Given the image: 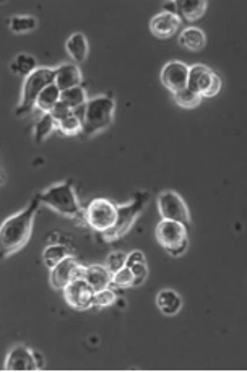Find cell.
I'll return each mask as SVG.
<instances>
[{
  "label": "cell",
  "mask_w": 247,
  "mask_h": 372,
  "mask_svg": "<svg viewBox=\"0 0 247 372\" xmlns=\"http://www.w3.org/2000/svg\"><path fill=\"white\" fill-rule=\"evenodd\" d=\"M173 98L178 106H180L183 109H196L198 104L202 103V95L196 93V91L184 88L178 91V93H173Z\"/></svg>",
  "instance_id": "4316f807"
},
{
  "label": "cell",
  "mask_w": 247,
  "mask_h": 372,
  "mask_svg": "<svg viewBox=\"0 0 247 372\" xmlns=\"http://www.w3.org/2000/svg\"><path fill=\"white\" fill-rule=\"evenodd\" d=\"M57 130V122L51 112H43L41 119L34 124V142L43 143L49 135Z\"/></svg>",
  "instance_id": "cb8c5ba5"
},
{
  "label": "cell",
  "mask_w": 247,
  "mask_h": 372,
  "mask_svg": "<svg viewBox=\"0 0 247 372\" xmlns=\"http://www.w3.org/2000/svg\"><path fill=\"white\" fill-rule=\"evenodd\" d=\"M174 5L179 16H183L187 21H196L204 16L209 2H205V0H179V2H174Z\"/></svg>",
  "instance_id": "ac0fdd59"
},
{
  "label": "cell",
  "mask_w": 247,
  "mask_h": 372,
  "mask_svg": "<svg viewBox=\"0 0 247 372\" xmlns=\"http://www.w3.org/2000/svg\"><path fill=\"white\" fill-rule=\"evenodd\" d=\"M64 297L70 308L85 310V309H90L93 306L95 291H93V288L85 282V278H78L65 288Z\"/></svg>",
  "instance_id": "8fae6325"
},
{
  "label": "cell",
  "mask_w": 247,
  "mask_h": 372,
  "mask_svg": "<svg viewBox=\"0 0 247 372\" xmlns=\"http://www.w3.org/2000/svg\"><path fill=\"white\" fill-rule=\"evenodd\" d=\"M10 70L13 75L26 78V77H30L34 70H38V62L33 55L19 54L10 64Z\"/></svg>",
  "instance_id": "603a6c76"
},
{
  "label": "cell",
  "mask_w": 247,
  "mask_h": 372,
  "mask_svg": "<svg viewBox=\"0 0 247 372\" xmlns=\"http://www.w3.org/2000/svg\"><path fill=\"white\" fill-rule=\"evenodd\" d=\"M38 197H39V200H41V203L54 208L57 213L64 214V216H69V218L82 216L83 212L80 208V203H78L77 194H75L72 182L56 184V186L49 187L47 190L38 194Z\"/></svg>",
  "instance_id": "277c9868"
},
{
  "label": "cell",
  "mask_w": 247,
  "mask_h": 372,
  "mask_svg": "<svg viewBox=\"0 0 247 372\" xmlns=\"http://www.w3.org/2000/svg\"><path fill=\"white\" fill-rule=\"evenodd\" d=\"M222 78L204 64H196L189 69L187 88L202 95V98H213L222 91Z\"/></svg>",
  "instance_id": "ba28073f"
},
{
  "label": "cell",
  "mask_w": 247,
  "mask_h": 372,
  "mask_svg": "<svg viewBox=\"0 0 247 372\" xmlns=\"http://www.w3.org/2000/svg\"><path fill=\"white\" fill-rule=\"evenodd\" d=\"M117 295L113 291V288H108V290L95 293V297H93V306L95 308H108V306H113L116 303Z\"/></svg>",
  "instance_id": "4dcf8cb0"
},
{
  "label": "cell",
  "mask_w": 247,
  "mask_h": 372,
  "mask_svg": "<svg viewBox=\"0 0 247 372\" xmlns=\"http://www.w3.org/2000/svg\"><path fill=\"white\" fill-rule=\"evenodd\" d=\"M5 371H38V362L36 358H34V351L30 349L25 345H19L8 353L5 366H3Z\"/></svg>",
  "instance_id": "4fadbf2b"
},
{
  "label": "cell",
  "mask_w": 247,
  "mask_h": 372,
  "mask_svg": "<svg viewBox=\"0 0 247 372\" xmlns=\"http://www.w3.org/2000/svg\"><path fill=\"white\" fill-rule=\"evenodd\" d=\"M179 45L192 52L202 51L207 45V36H205L204 29H200V28L184 29L179 36Z\"/></svg>",
  "instance_id": "ffe728a7"
},
{
  "label": "cell",
  "mask_w": 247,
  "mask_h": 372,
  "mask_svg": "<svg viewBox=\"0 0 247 372\" xmlns=\"http://www.w3.org/2000/svg\"><path fill=\"white\" fill-rule=\"evenodd\" d=\"M39 205H41V200L38 195H34L28 207L3 221L2 230H0V244H2L3 257L19 252L21 247L28 244Z\"/></svg>",
  "instance_id": "6da1fadb"
},
{
  "label": "cell",
  "mask_w": 247,
  "mask_h": 372,
  "mask_svg": "<svg viewBox=\"0 0 247 372\" xmlns=\"http://www.w3.org/2000/svg\"><path fill=\"white\" fill-rule=\"evenodd\" d=\"M52 83H56V69L39 67L30 77H26L21 90V101L15 111L16 116H23L36 106L39 95Z\"/></svg>",
  "instance_id": "5b68a950"
},
{
  "label": "cell",
  "mask_w": 247,
  "mask_h": 372,
  "mask_svg": "<svg viewBox=\"0 0 247 372\" xmlns=\"http://www.w3.org/2000/svg\"><path fill=\"white\" fill-rule=\"evenodd\" d=\"M85 269L86 266H83L75 257L69 256L51 270V286L57 291H64L75 280L85 277Z\"/></svg>",
  "instance_id": "30bf717a"
},
{
  "label": "cell",
  "mask_w": 247,
  "mask_h": 372,
  "mask_svg": "<svg viewBox=\"0 0 247 372\" xmlns=\"http://www.w3.org/2000/svg\"><path fill=\"white\" fill-rule=\"evenodd\" d=\"M127 266H129L135 275L134 286H140V284L145 283V280H147L148 277V265H147V259H145L143 252L134 251L132 253H129V257H127Z\"/></svg>",
  "instance_id": "44dd1931"
},
{
  "label": "cell",
  "mask_w": 247,
  "mask_h": 372,
  "mask_svg": "<svg viewBox=\"0 0 247 372\" xmlns=\"http://www.w3.org/2000/svg\"><path fill=\"white\" fill-rule=\"evenodd\" d=\"M189 65L179 60H171L161 70V83L166 86L171 93L187 88L189 83Z\"/></svg>",
  "instance_id": "7c38bea8"
},
{
  "label": "cell",
  "mask_w": 247,
  "mask_h": 372,
  "mask_svg": "<svg viewBox=\"0 0 247 372\" xmlns=\"http://www.w3.org/2000/svg\"><path fill=\"white\" fill-rule=\"evenodd\" d=\"M85 282L93 288V291L98 293L108 290L113 284V273L108 270V266L103 265H90L85 269Z\"/></svg>",
  "instance_id": "9a60e30c"
},
{
  "label": "cell",
  "mask_w": 247,
  "mask_h": 372,
  "mask_svg": "<svg viewBox=\"0 0 247 372\" xmlns=\"http://www.w3.org/2000/svg\"><path fill=\"white\" fill-rule=\"evenodd\" d=\"M65 49L75 62H85L88 57V39L83 33H73L65 42Z\"/></svg>",
  "instance_id": "d6986e66"
},
{
  "label": "cell",
  "mask_w": 247,
  "mask_h": 372,
  "mask_svg": "<svg viewBox=\"0 0 247 372\" xmlns=\"http://www.w3.org/2000/svg\"><path fill=\"white\" fill-rule=\"evenodd\" d=\"M114 111H116V101L111 95H101L88 99L82 134L86 137H95L103 132L113 124Z\"/></svg>",
  "instance_id": "7a4b0ae2"
},
{
  "label": "cell",
  "mask_w": 247,
  "mask_h": 372,
  "mask_svg": "<svg viewBox=\"0 0 247 372\" xmlns=\"http://www.w3.org/2000/svg\"><path fill=\"white\" fill-rule=\"evenodd\" d=\"M60 101L67 104L69 108H72L73 111L75 109L85 106V104L88 103V98H86V91L83 86H75V88H70V90H65L62 91V96H60Z\"/></svg>",
  "instance_id": "d4e9b609"
},
{
  "label": "cell",
  "mask_w": 247,
  "mask_h": 372,
  "mask_svg": "<svg viewBox=\"0 0 247 372\" xmlns=\"http://www.w3.org/2000/svg\"><path fill=\"white\" fill-rule=\"evenodd\" d=\"M34 358H36V362H38V367H39V369H43V367H44L43 354L39 353V351H34Z\"/></svg>",
  "instance_id": "836d02e7"
},
{
  "label": "cell",
  "mask_w": 247,
  "mask_h": 372,
  "mask_svg": "<svg viewBox=\"0 0 247 372\" xmlns=\"http://www.w3.org/2000/svg\"><path fill=\"white\" fill-rule=\"evenodd\" d=\"M10 29L15 34H25L31 33L38 28V20L33 15H19L10 18Z\"/></svg>",
  "instance_id": "484cf974"
},
{
  "label": "cell",
  "mask_w": 247,
  "mask_h": 372,
  "mask_svg": "<svg viewBox=\"0 0 247 372\" xmlns=\"http://www.w3.org/2000/svg\"><path fill=\"white\" fill-rule=\"evenodd\" d=\"M156 306L161 310V314L167 317L178 316L183 309V297L174 290H163L156 296Z\"/></svg>",
  "instance_id": "e0dca14e"
},
{
  "label": "cell",
  "mask_w": 247,
  "mask_h": 372,
  "mask_svg": "<svg viewBox=\"0 0 247 372\" xmlns=\"http://www.w3.org/2000/svg\"><path fill=\"white\" fill-rule=\"evenodd\" d=\"M156 203L163 220L178 221L189 226V223H191V213H189L187 205H185L183 197H180L178 192L163 190L161 194L158 195Z\"/></svg>",
  "instance_id": "9c48e42d"
},
{
  "label": "cell",
  "mask_w": 247,
  "mask_h": 372,
  "mask_svg": "<svg viewBox=\"0 0 247 372\" xmlns=\"http://www.w3.org/2000/svg\"><path fill=\"white\" fill-rule=\"evenodd\" d=\"M154 234H156L158 244H160L169 256L179 257L187 251V226L183 225V223L161 220L158 223Z\"/></svg>",
  "instance_id": "8992f818"
},
{
  "label": "cell",
  "mask_w": 247,
  "mask_h": 372,
  "mask_svg": "<svg viewBox=\"0 0 247 372\" xmlns=\"http://www.w3.org/2000/svg\"><path fill=\"white\" fill-rule=\"evenodd\" d=\"M60 96H62L60 88L56 85V83H52V85L47 86V88L44 90L41 95H39V98L36 101V108L41 112H51L52 109H54L57 104L60 103Z\"/></svg>",
  "instance_id": "7402d4cb"
},
{
  "label": "cell",
  "mask_w": 247,
  "mask_h": 372,
  "mask_svg": "<svg viewBox=\"0 0 247 372\" xmlns=\"http://www.w3.org/2000/svg\"><path fill=\"white\" fill-rule=\"evenodd\" d=\"M85 220L99 234L113 230L117 221V205L106 199H95L85 210Z\"/></svg>",
  "instance_id": "52a82bcc"
},
{
  "label": "cell",
  "mask_w": 247,
  "mask_h": 372,
  "mask_svg": "<svg viewBox=\"0 0 247 372\" xmlns=\"http://www.w3.org/2000/svg\"><path fill=\"white\" fill-rule=\"evenodd\" d=\"M180 26V16L176 12H161L150 21V29L156 38L167 39L174 36Z\"/></svg>",
  "instance_id": "5bb4252c"
},
{
  "label": "cell",
  "mask_w": 247,
  "mask_h": 372,
  "mask_svg": "<svg viewBox=\"0 0 247 372\" xmlns=\"http://www.w3.org/2000/svg\"><path fill=\"white\" fill-rule=\"evenodd\" d=\"M57 130H59L60 134L67 135V137H73V135L83 132V121L78 116H75L73 112L67 119L60 121L59 124H57Z\"/></svg>",
  "instance_id": "f1b7e54d"
},
{
  "label": "cell",
  "mask_w": 247,
  "mask_h": 372,
  "mask_svg": "<svg viewBox=\"0 0 247 372\" xmlns=\"http://www.w3.org/2000/svg\"><path fill=\"white\" fill-rule=\"evenodd\" d=\"M150 202V194L147 190L137 192L134 199H132L130 203L119 205L117 207V221L114 225L113 230L106 231L101 236H103L104 240L111 243V240L121 239L122 236H126L132 230V226L135 225L137 218L143 213V210L147 208Z\"/></svg>",
  "instance_id": "3957f363"
},
{
  "label": "cell",
  "mask_w": 247,
  "mask_h": 372,
  "mask_svg": "<svg viewBox=\"0 0 247 372\" xmlns=\"http://www.w3.org/2000/svg\"><path fill=\"white\" fill-rule=\"evenodd\" d=\"M56 85L60 91L75 88L82 85V72L78 65L75 64H62L56 69Z\"/></svg>",
  "instance_id": "2e32d148"
},
{
  "label": "cell",
  "mask_w": 247,
  "mask_h": 372,
  "mask_svg": "<svg viewBox=\"0 0 247 372\" xmlns=\"http://www.w3.org/2000/svg\"><path fill=\"white\" fill-rule=\"evenodd\" d=\"M113 284L117 288H129L135 284V275L129 266H124L117 273L113 275Z\"/></svg>",
  "instance_id": "f546056e"
},
{
  "label": "cell",
  "mask_w": 247,
  "mask_h": 372,
  "mask_svg": "<svg viewBox=\"0 0 247 372\" xmlns=\"http://www.w3.org/2000/svg\"><path fill=\"white\" fill-rule=\"evenodd\" d=\"M127 253L124 252H111L108 256V260H106V266L111 273H117L119 270H122L124 266H127Z\"/></svg>",
  "instance_id": "1f68e13d"
},
{
  "label": "cell",
  "mask_w": 247,
  "mask_h": 372,
  "mask_svg": "<svg viewBox=\"0 0 247 372\" xmlns=\"http://www.w3.org/2000/svg\"><path fill=\"white\" fill-rule=\"evenodd\" d=\"M51 114H52V117H54V119H56L57 124H59L60 121L67 119L69 116H72V114H73V109H72V108H69L67 104L60 101L59 104H57V106H56L54 109H52Z\"/></svg>",
  "instance_id": "d6a6232c"
},
{
  "label": "cell",
  "mask_w": 247,
  "mask_h": 372,
  "mask_svg": "<svg viewBox=\"0 0 247 372\" xmlns=\"http://www.w3.org/2000/svg\"><path fill=\"white\" fill-rule=\"evenodd\" d=\"M69 257V249L65 246H49L46 247V251H44L43 253V259H44V264H46L49 269L52 270L56 265H59L62 260L67 259Z\"/></svg>",
  "instance_id": "83f0119b"
}]
</instances>
